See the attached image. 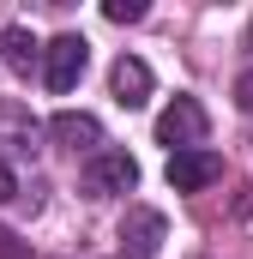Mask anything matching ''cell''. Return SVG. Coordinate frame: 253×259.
<instances>
[{"label":"cell","mask_w":253,"mask_h":259,"mask_svg":"<svg viewBox=\"0 0 253 259\" xmlns=\"http://www.w3.org/2000/svg\"><path fill=\"white\" fill-rule=\"evenodd\" d=\"M163 235H169L163 211H151V205H126V223H121V259H157Z\"/></svg>","instance_id":"277c9868"},{"label":"cell","mask_w":253,"mask_h":259,"mask_svg":"<svg viewBox=\"0 0 253 259\" xmlns=\"http://www.w3.org/2000/svg\"><path fill=\"white\" fill-rule=\"evenodd\" d=\"M139 187V163L126 151H97L85 163V193L91 199H115V193H133Z\"/></svg>","instance_id":"7a4b0ae2"},{"label":"cell","mask_w":253,"mask_h":259,"mask_svg":"<svg viewBox=\"0 0 253 259\" xmlns=\"http://www.w3.org/2000/svg\"><path fill=\"white\" fill-rule=\"evenodd\" d=\"M163 175H169V187H175V193H199V187H211V181L223 175V157H217V151H205V145H199V151H175Z\"/></svg>","instance_id":"5b68a950"},{"label":"cell","mask_w":253,"mask_h":259,"mask_svg":"<svg viewBox=\"0 0 253 259\" xmlns=\"http://www.w3.org/2000/svg\"><path fill=\"white\" fill-rule=\"evenodd\" d=\"M6 199H18V175H12V163H0V205Z\"/></svg>","instance_id":"30bf717a"},{"label":"cell","mask_w":253,"mask_h":259,"mask_svg":"<svg viewBox=\"0 0 253 259\" xmlns=\"http://www.w3.org/2000/svg\"><path fill=\"white\" fill-rule=\"evenodd\" d=\"M85 66H91V42L66 30V36L49 42V55H43V78H49V91H61V97H66V91L85 78Z\"/></svg>","instance_id":"3957f363"},{"label":"cell","mask_w":253,"mask_h":259,"mask_svg":"<svg viewBox=\"0 0 253 259\" xmlns=\"http://www.w3.org/2000/svg\"><path fill=\"white\" fill-rule=\"evenodd\" d=\"M235 103L253 115V72H241V78H235Z\"/></svg>","instance_id":"8fae6325"},{"label":"cell","mask_w":253,"mask_h":259,"mask_svg":"<svg viewBox=\"0 0 253 259\" xmlns=\"http://www.w3.org/2000/svg\"><path fill=\"white\" fill-rule=\"evenodd\" d=\"M247 49H253V24H247Z\"/></svg>","instance_id":"4fadbf2b"},{"label":"cell","mask_w":253,"mask_h":259,"mask_svg":"<svg viewBox=\"0 0 253 259\" xmlns=\"http://www.w3.org/2000/svg\"><path fill=\"white\" fill-rule=\"evenodd\" d=\"M205 133H211V121H205V109H199L193 97H175V103L157 115V145H169V151H199Z\"/></svg>","instance_id":"6da1fadb"},{"label":"cell","mask_w":253,"mask_h":259,"mask_svg":"<svg viewBox=\"0 0 253 259\" xmlns=\"http://www.w3.org/2000/svg\"><path fill=\"white\" fill-rule=\"evenodd\" d=\"M43 55H49V49H36V36H30L24 24H6V30H0V61L12 66L18 78H24V72H36Z\"/></svg>","instance_id":"ba28073f"},{"label":"cell","mask_w":253,"mask_h":259,"mask_svg":"<svg viewBox=\"0 0 253 259\" xmlns=\"http://www.w3.org/2000/svg\"><path fill=\"white\" fill-rule=\"evenodd\" d=\"M0 259H24V247H18V241H12L6 229H0Z\"/></svg>","instance_id":"7c38bea8"},{"label":"cell","mask_w":253,"mask_h":259,"mask_svg":"<svg viewBox=\"0 0 253 259\" xmlns=\"http://www.w3.org/2000/svg\"><path fill=\"white\" fill-rule=\"evenodd\" d=\"M49 133L61 139L66 151H91V157L103 151V121H97V115H85V109H78V115H72V109H61V115L49 121Z\"/></svg>","instance_id":"52a82bcc"},{"label":"cell","mask_w":253,"mask_h":259,"mask_svg":"<svg viewBox=\"0 0 253 259\" xmlns=\"http://www.w3.org/2000/svg\"><path fill=\"white\" fill-rule=\"evenodd\" d=\"M103 18H109V24H139V18H145V0H109Z\"/></svg>","instance_id":"9c48e42d"},{"label":"cell","mask_w":253,"mask_h":259,"mask_svg":"<svg viewBox=\"0 0 253 259\" xmlns=\"http://www.w3.org/2000/svg\"><path fill=\"white\" fill-rule=\"evenodd\" d=\"M109 91H115L121 109H145V103H151V66L139 61V55H121L115 72H109Z\"/></svg>","instance_id":"8992f818"}]
</instances>
